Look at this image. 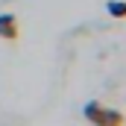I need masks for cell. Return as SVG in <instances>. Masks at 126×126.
Instances as JSON below:
<instances>
[{"label":"cell","instance_id":"1","mask_svg":"<svg viewBox=\"0 0 126 126\" xmlns=\"http://www.w3.org/2000/svg\"><path fill=\"white\" fill-rule=\"evenodd\" d=\"M82 117L88 120L91 126H126V117L123 111H117V109H109V106H103V103H85V109H82Z\"/></svg>","mask_w":126,"mask_h":126},{"label":"cell","instance_id":"2","mask_svg":"<svg viewBox=\"0 0 126 126\" xmlns=\"http://www.w3.org/2000/svg\"><path fill=\"white\" fill-rule=\"evenodd\" d=\"M18 35H21L18 18H15L12 12H3V15H0V38H3V41H18Z\"/></svg>","mask_w":126,"mask_h":126},{"label":"cell","instance_id":"3","mask_svg":"<svg viewBox=\"0 0 126 126\" xmlns=\"http://www.w3.org/2000/svg\"><path fill=\"white\" fill-rule=\"evenodd\" d=\"M106 9H109L111 18H126V0H109Z\"/></svg>","mask_w":126,"mask_h":126}]
</instances>
